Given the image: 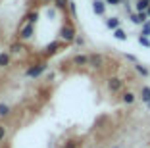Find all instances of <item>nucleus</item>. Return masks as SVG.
I'll return each mask as SVG.
<instances>
[{
    "label": "nucleus",
    "instance_id": "obj_15",
    "mask_svg": "<svg viewBox=\"0 0 150 148\" xmlns=\"http://www.w3.org/2000/svg\"><path fill=\"white\" fill-rule=\"evenodd\" d=\"M135 69H137L139 75H142V77H148V75H150V71L146 69L144 65H141V64H135Z\"/></svg>",
    "mask_w": 150,
    "mask_h": 148
},
{
    "label": "nucleus",
    "instance_id": "obj_22",
    "mask_svg": "<svg viewBox=\"0 0 150 148\" xmlns=\"http://www.w3.org/2000/svg\"><path fill=\"white\" fill-rule=\"evenodd\" d=\"M139 42H141L144 48H150V39H148V37H142V35H139Z\"/></svg>",
    "mask_w": 150,
    "mask_h": 148
},
{
    "label": "nucleus",
    "instance_id": "obj_12",
    "mask_svg": "<svg viewBox=\"0 0 150 148\" xmlns=\"http://www.w3.org/2000/svg\"><path fill=\"white\" fill-rule=\"evenodd\" d=\"M8 65H10V54L0 52V67H8Z\"/></svg>",
    "mask_w": 150,
    "mask_h": 148
},
{
    "label": "nucleus",
    "instance_id": "obj_1",
    "mask_svg": "<svg viewBox=\"0 0 150 148\" xmlns=\"http://www.w3.org/2000/svg\"><path fill=\"white\" fill-rule=\"evenodd\" d=\"M46 67H48V64H46V62H40V64H37V65H31V67L25 71V75H27V77H31V79L40 77V75L46 71Z\"/></svg>",
    "mask_w": 150,
    "mask_h": 148
},
{
    "label": "nucleus",
    "instance_id": "obj_18",
    "mask_svg": "<svg viewBox=\"0 0 150 148\" xmlns=\"http://www.w3.org/2000/svg\"><path fill=\"white\" fill-rule=\"evenodd\" d=\"M21 50H23V44L21 42H13L12 46H10V52H12V54H19Z\"/></svg>",
    "mask_w": 150,
    "mask_h": 148
},
{
    "label": "nucleus",
    "instance_id": "obj_8",
    "mask_svg": "<svg viewBox=\"0 0 150 148\" xmlns=\"http://www.w3.org/2000/svg\"><path fill=\"white\" fill-rule=\"evenodd\" d=\"M104 58L98 56V54H93V56H88V65H93V67H100Z\"/></svg>",
    "mask_w": 150,
    "mask_h": 148
},
{
    "label": "nucleus",
    "instance_id": "obj_25",
    "mask_svg": "<svg viewBox=\"0 0 150 148\" xmlns=\"http://www.w3.org/2000/svg\"><path fill=\"white\" fill-rule=\"evenodd\" d=\"M104 2H106V4H110V6H119L123 0H104Z\"/></svg>",
    "mask_w": 150,
    "mask_h": 148
},
{
    "label": "nucleus",
    "instance_id": "obj_28",
    "mask_svg": "<svg viewBox=\"0 0 150 148\" xmlns=\"http://www.w3.org/2000/svg\"><path fill=\"white\" fill-rule=\"evenodd\" d=\"M83 42H85V40L81 39V37H77V39H75V44H79V46H83Z\"/></svg>",
    "mask_w": 150,
    "mask_h": 148
},
{
    "label": "nucleus",
    "instance_id": "obj_30",
    "mask_svg": "<svg viewBox=\"0 0 150 148\" xmlns=\"http://www.w3.org/2000/svg\"><path fill=\"white\" fill-rule=\"evenodd\" d=\"M42 2H54V0H42Z\"/></svg>",
    "mask_w": 150,
    "mask_h": 148
},
{
    "label": "nucleus",
    "instance_id": "obj_2",
    "mask_svg": "<svg viewBox=\"0 0 150 148\" xmlns=\"http://www.w3.org/2000/svg\"><path fill=\"white\" fill-rule=\"evenodd\" d=\"M60 39L66 40V42H75V39H77V35H75V29L71 25H64L62 31H60Z\"/></svg>",
    "mask_w": 150,
    "mask_h": 148
},
{
    "label": "nucleus",
    "instance_id": "obj_32",
    "mask_svg": "<svg viewBox=\"0 0 150 148\" xmlns=\"http://www.w3.org/2000/svg\"><path fill=\"white\" fill-rule=\"evenodd\" d=\"M114 148H117V146H114Z\"/></svg>",
    "mask_w": 150,
    "mask_h": 148
},
{
    "label": "nucleus",
    "instance_id": "obj_9",
    "mask_svg": "<svg viewBox=\"0 0 150 148\" xmlns=\"http://www.w3.org/2000/svg\"><path fill=\"white\" fill-rule=\"evenodd\" d=\"M150 8V0H137L135 2V10L137 12H146Z\"/></svg>",
    "mask_w": 150,
    "mask_h": 148
},
{
    "label": "nucleus",
    "instance_id": "obj_31",
    "mask_svg": "<svg viewBox=\"0 0 150 148\" xmlns=\"http://www.w3.org/2000/svg\"><path fill=\"white\" fill-rule=\"evenodd\" d=\"M148 110H150V102H148Z\"/></svg>",
    "mask_w": 150,
    "mask_h": 148
},
{
    "label": "nucleus",
    "instance_id": "obj_23",
    "mask_svg": "<svg viewBox=\"0 0 150 148\" xmlns=\"http://www.w3.org/2000/svg\"><path fill=\"white\" fill-rule=\"evenodd\" d=\"M67 10L71 12V16H75V13H77V6H75L73 0H69V6H67Z\"/></svg>",
    "mask_w": 150,
    "mask_h": 148
},
{
    "label": "nucleus",
    "instance_id": "obj_10",
    "mask_svg": "<svg viewBox=\"0 0 150 148\" xmlns=\"http://www.w3.org/2000/svg\"><path fill=\"white\" fill-rule=\"evenodd\" d=\"M37 19H39V13L37 12H29L27 13V16H23V25H25V23H37Z\"/></svg>",
    "mask_w": 150,
    "mask_h": 148
},
{
    "label": "nucleus",
    "instance_id": "obj_11",
    "mask_svg": "<svg viewBox=\"0 0 150 148\" xmlns=\"http://www.w3.org/2000/svg\"><path fill=\"white\" fill-rule=\"evenodd\" d=\"M73 64H75V65H85V64H88V56H83V54H77V56L73 58Z\"/></svg>",
    "mask_w": 150,
    "mask_h": 148
},
{
    "label": "nucleus",
    "instance_id": "obj_29",
    "mask_svg": "<svg viewBox=\"0 0 150 148\" xmlns=\"http://www.w3.org/2000/svg\"><path fill=\"white\" fill-rule=\"evenodd\" d=\"M146 16H148V19H150V8H148V10H146Z\"/></svg>",
    "mask_w": 150,
    "mask_h": 148
},
{
    "label": "nucleus",
    "instance_id": "obj_24",
    "mask_svg": "<svg viewBox=\"0 0 150 148\" xmlns=\"http://www.w3.org/2000/svg\"><path fill=\"white\" fill-rule=\"evenodd\" d=\"M6 133H8V131H6V127H4V125H0V142L6 139Z\"/></svg>",
    "mask_w": 150,
    "mask_h": 148
},
{
    "label": "nucleus",
    "instance_id": "obj_4",
    "mask_svg": "<svg viewBox=\"0 0 150 148\" xmlns=\"http://www.w3.org/2000/svg\"><path fill=\"white\" fill-rule=\"evenodd\" d=\"M129 19L135 25H144L148 21V16H146V12H135V13H129Z\"/></svg>",
    "mask_w": 150,
    "mask_h": 148
},
{
    "label": "nucleus",
    "instance_id": "obj_26",
    "mask_svg": "<svg viewBox=\"0 0 150 148\" xmlns=\"http://www.w3.org/2000/svg\"><path fill=\"white\" fill-rule=\"evenodd\" d=\"M125 58H127L129 62H133V64H139V62H137V58L133 56V54H125Z\"/></svg>",
    "mask_w": 150,
    "mask_h": 148
},
{
    "label": "nucleus",
    "instance_id": "obj_6",
    "mask_svg": "<svg viewBox=\"0 0 150 148\" xmlns=\"http://www.w3.org/2000/svg\"><path fill=\"white\" fill-rule=\"evenodd\" d=\"M93 12L96 16H104L106 13V2L104 0H93Z\"/></svg>",
    "mask_w": 150,
    "mask_h": 148
},
{
    "label": "nucleus",
    "instance_id": "obj_17",
    "mask_svg": "<svg viewBox=\"0 0 150 148\" xmlns=\"http://www.w3.org/2000/svg\"><path fill=\"white\" fill-rule=\"evenodd\" d=\"M54 4H56L58 10H67V6H69V0H54Z\"/></svg>",
    "mask_w": 150,
    "mask_h": 148
},
{
    "label": "nucleus",
    "instance_id": "obj_13",
    "mask_svg": "<svg viewBox=\"0 0 150 148\" xmlns=\"http://www.w3.org/2000/svg\"><path fill=\"white\" fill-rule=\"evenodd\" d=\"M114 37H115V39H117V40H127V33H125V31L121 29V27L114 31Z\"/></svg>",
    "mask_w": 150,
    "mask_h": 148
},
{
    "label": "nucleus",
    "instance_id": "obj_14",
    "mask_svg": "<svg viewBox=\"0 0 150 148\" xmlns=\"http://www.w3.org/2000/svg\"><path fill=\"white\" fill-rule=\"evenodd\" d=\"M141 98L146 102V104L150 102V87H142V91H141Z\"/></svg>",
    "mask_w": 150,
    "mask_h": 148
},
{
    "label": "nucleus",
    "instance_id": "obj_27",
    "mask_svg": "<svg viewBox=\"0 0 150 148\" xmlns=\"http://www.w3.org/2000/svg\"><path fill=\"white\" fill-rule=\"evenodd\" d=\"M66 148H77V144H75V142H73V140H69V142H67V144H66Z\"/></svg>",
    "mask_w": 150,
    "mask_h": 148
},
{
    "label": "nucleus",
    "instance_id": "obj_3",
    "mask_svg": "<svg viewBox=\"0 0 150 148\" xmlns=\"http://www.w3.org/2000/svg\"><path fill=\"white\" fill-rule=\"evenodd\" d=\"M33 33H35V27H33L31 23L21 25V27H19V40H29L33 37Z\"/></svg>",
    "mask_w": 150,
    "mask_h": 148
},
{
    "label": "nucleus",
    "instance_id": "obj_21",
    "mask_svg": "<svg viewBox=\"0 0 150 148\" xmlns=\"http://www.w3.org/2000/svg\"><path fill=\"white\" fill-rule=\"evenodd\" d=\"M141 35L142 37H150V19L142 25V31H141Z\"/></svg>",
    "mask_w": 150,
    "mask_h": 148
},
{
    "label": "nucleus",
    "instance_id": "obj_16",
    "mask_svg": "<svg viewBox=\"0 0 150 148\" xmlns=\"http://www.w3.org/2000/svg\"><path fill=\"white\" fill-rule=\"evenodd\" d=\"M6 115H10V106L0 102V118H6Z\"/></svg>",
    "mask_w": 150,
    "mask_h": 148
},
{
    "label": "nucleus",
    "instance_id": "obj_7",
    "mask_svg": "<svg viewBox=\"0 0 150 148\" xmlns=\"http://www.w3.org/2000/svg\"><path fill=\"white\" fill-rule=\"evenodd\" d=\"M106 27L112 29V31L119 29V27H121V19H119V18H108L106 19Z\"/></svg>",
    "mask_w": 150,
    "mask_h": 148
},
{
    "label": "nucleus",
    "instance_id": "obj_19",
    "mask_svg": "<svg viewBox=\"0 0 150 148\" xmlns=\"http://www.w3.org/2000/svg\"><path fill=\"white\" fill-rule=\"evenodd\" d=\"M60 48V42H50L48 46H46V54H54Z\"/></svg>",
    "mask_w": 150,
    "mask_h": 148
},
{
    "label": "nucleus",
    "instance_id": "obj_5",
    "mask_svg": "<svg viewBox=\"0 0 150 148\" xmlns=\"http://www.w3.org/2000/svg\"><path fill=\"white\" fill-rule=\"evenodd\" d=\"M121 87H123V81H121L119 77H110V79H108V89H110L112 92L121 91Z\"/></svg>",
    "mask_w": 150,
    "mask_h": 148
},
{
    "label": "nucleus",
    "instance_id": "obj_20",
    "mask_svg": "<svg viewBox=\"0 0 150 148\" xmlns=\"http://www.w3.org/2000/svg\"><path fill=\"white\" fill-rule=\"evenodd\" d=\"M123 102L125 104H133V102H135V94H133V92H125L123 94Z\"/></svg>",
    "mask_w": 150,
    "mask_h": 148
}]
</instances>
